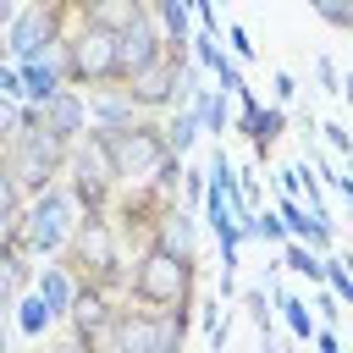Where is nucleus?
Returning a JSON list of instances; mask_svg holds the SVG:
<instances>
[{
    "label": "nucleus",
    "mask_w": 353,
    "mask_h": 353,
    "mask_svg": "<svg viewBox=\"0 0 353 353\" xmlns=\"http://www.w3.org/2000/svg\"><path fill=\"white\" fill-rule=\"evenodd\" d=\"M193 298H199V259H182L171 248H154V243L132 259V270H127V303L132 309H149V314L193 309Z\"/></svg>",
    "instance_id": "nucleus-1"
},
{
    "label": "nucleus",
    "mask_w": 353,
    "mask_h": 353,
    "mask_svg": "<svg viewBox=\"0 0 353 353\" xmlns=\"http://www.w3.org/2000/svg\"><path fill=\"white\" fill-rule=\"evenodd\" d=\"M105 154H110V171H116V188H132V182H149L165 160H171V143L160 132L154 116H132L121 127H94Z\"/></svg>",
    "instance_id": "nucleus-2"
},
{
    "label": "nucleus",
    "mask_w": 353,
    "mask_h": 353,
    "mask_svg": "<svg viewBox=\"0 0 353 353\" xmlns=\"http://www.w3.org/2000/svg\"><path fill=\"white\" fill-rule=\"evenodd\" d=\"M72 221H77L72 193L61 182H50V188H39V193L22 199V210H17V248L33 254V259H50V254H61Z\"/></svg>",
    "instance_id": "nucleus-3"
},
{
    "label": "nucleus",
    "mask_w": 353,
    "mask_h": 353,
    "mask_svg": "<svg viewBox=\"0 0 353 353\" xmlns=\"http://www.w3.org/2000/svg\"><path fill=\"white\" fill-rule=\"evenodd\" d=\"M55 61H61V77L72 88H105L110 83V61H116V33L94 28V22H77L55 39Z\"/></svg>",
    "instance_id": "nucleus-4"
},
{
    "label": "nucleus",
    "mask_w": 353,
    "mask_h": 353,
    "mask_svg": "<svg viewBox=\"0 0 353 353\" xmlns=\"http://www.w3.org/2000/svg\"><path fill=\"white\" fill-rule=\"evenodd\" d=\"M66 6L61 0H22L17 6V17H11V28H6V39H0V55L6 61H39L61 33H66Z\"/></svg>",
    "instance_id": "nucleus-5"
},
{
    "label": "nucleus",
    "mask_w": 353,
    "mask_h": 353,
    "mask_svg": "<svg viewBox=\"0 0 353 353\" xmlns=\"http://www.w3.org/2000/svg\"><path fill=\"white\" fill-rule=\"evenodd\" d=\"M182 55H188V44H160V55L154 61H143L121 88H127V99L138 105V110H171V105H182V88H176V72H182Z\"/></svg>",
    "instance_id": "nucleus-6"
},
{
    "label": "nucleus",
    "mask_w": 353,
    "mask_h": 353,
    "mask_svg": "<svg viewBox=\"0 0 353 353\" xmlns=\"http://www.w3.org/2000/svg\"><path fill=\"white\" fill-rule=\"evenodd\" d=\"M160 44H165V33H160V22L154 17H138L132 28H121L116 33V61H110V83H127L143 61H154L160 55Z\"/></svg>",
    "instance_id": "nucleus-7"
},
{
    "label": "nucleus",
    "mask_w": 353,
    "mask_h": 353,
    "mask_svg": "<svg viewBox=\"0 0 353 353\" xmlns=\"http://www.w3.org/2000/svg\"><path fill=\"white\" fill-rule=\"evenodd\" d=\"M39 121L55 132V138H77V132H88V94L83 88H72V83H61L44 105H39Z\"/></svg>",
    "instance_id": "nucleus-8"
},
{
    "label": "nucleus",
    "mask_w": 353,
    "mask_h": 353,
    "mask_svg": "<svg viewBox=\"0 0 353 353\" xmlns=\"http://www.w3.org/2000/svg\"><path fill=\"white\" fill-rule=\"evenodd\" d=\"M149 243L154 248H171L182 259H199V221H193V210L188 204H165L160 221H154V232H149Z\"/></svg>",
    "instance_id": "nucleus-9"
},
{
    "label": "nucleus",
    "mask_w": 353,
    "mask_h": 353,
    "mask_svg": "<svg viewBox=\"0 0 353 353\" xmlns=\"http://www.w3.org/2000/svg\"><path fill=\"white\" fill-rule=\"evenodd\" d=\"M33 292L44 298V309H50L55 325H61V314H66V303H72V292H77V270H72L61 254H50V259L33 265Z\"/></svg>",
    "instance_id": "nucleus-10"
},
{
    "label": "nucleus",
    "mask_w": 353,
    "mask_h": 353,
    "mask_svg": "<svg viewBox=\"0 0 353 353\" xmlns=\"http://www.w3.org/2000/svg\"><path fill=\"white\" fill-rule=\"evenodd\" d=\"M61 83H66V77H61L55 44H50L39 61H22V66H17V99H22V105H44V99H50Z\"/></svg>",
    "instance_id": "nucleus-11"
},
{
    "label": "nucleus",
    "mask_w": 353,
    "mask_h": 353,
    "mask_svg": "<svg viewBox=\"0 0 353 353\" xmlns=\"http://www.w3.org/2000/svg\"><path fill=\"white\" fill-rule=\"evenodd\" d=\"M132 116H149V110H138L121 83L88 88V127H121V121H132Z\"/></svg>",
    "instance_id": "nucleus-12"
},
{
    "label": "nucleus",
    "mask_w": 353,
    "mask_h": 353,
    "mask_svg": "<svg viewBox=\"0 0 353 353\" xmlns=\"http://www.w3.org/2000/svg\"><path fill=\"white\" fill-rule=\"evenodd\" d=\"M281 132H287V105H254V116H248V127H243L254 160H270V149L281 143Z\"/></svg>",
    "instance_id": "nucleus-13"
},
{
    "label": "nucleus",
    "mask_w": 353,
    "mask_h": 353,
    "mask_svg": "<svg viewBox=\"0 0 353 353\" xmlns=\"http://www.w3.org/2000/svg\"><path fill=\"white\" fill-rule=\"evenodd\" d=\"M138 17H149V0H88V6L77 11V22H94V28H105V33H121V28H132Z\"/></svg>",
    "instance_id": "nucleus-14"
},
{
    "label": "nucleus",
    "mask_w": 353,
    "mask_h": 353,
    "mask_svg": "<svg viewBox=\"0 0 353 353\" xmlns=\"http://www.w3.org/2000/svg\"><path fill=\"white\" fill-rule=\"evenodd\" d=\"M188 105H193V116H199V132H204V138H221V132L232 127V94H226V88H210V83H204Z\"/></svg>",
    "instance_id": "nucleus-15"
},
{
    "label": "nucleus",
    "mask_w": 353,
    "mask_h": 353,
    "mask_svg": "<svg viewBox=\"0 0 353 353\" xmlns=\"http://www.w3.org/2000/svg\"><path fill=\"white\" fill-rule=\"evenodd\" d=\"M265 292H270V309H276V314L287 320V336H292V342H309V336H314V314H309V303H303L298 292L276 287V281H270Z\"/></svg>",
    "instance_id": "nucleus-16"
},
{
    "label": "nucleus",
    "mask_w": 353,
    "mask_h": 353,
    "mask_svg": "<svg viewBox=\"0 0 353 353\" xmlns=\"http://www.w3.org/2000/svg\"><path fill=\"white\" fill-rule=\"evenodd\" d=\"M11 320H17V331L28 336V342H39V336H50L55 331V314L44 309V298L28 287V292H17V303H11Z\"/></svg>",
    "instance_id": "nucleus-17"
},
{
    "label": "nucleus",
    "mask_w": 353,
    "mask_h": 353,
    "mask_svg": "<svg viewBox=\"0 0 353 353\" xmlns=\"http://www.w3.org/2000/svg\"><path fill=\"white\" fill-rule=\"evenodd\" d=\"M237 237L243 243H265V248H276V243H287V226H281V215L276 210H243L237 215Z\"/></svg>",
    "instance_id": "nucleus-18"
},
{
    "label": "nucleus",
    "mask_w": 353,
    "mask_h": 353,
    "mask_svg": "<svg viewBox=\"0 0 353 353\" xmlns=\"http://www.w3.org/2000/svg\"><path fill=\"white\" fill-rule=\"evenodd\" d=\"M160 132H165L171 154H182V160H188V149L204 138V132H199V116H193V105H171V116L160 121Z\"/></svg>",
    "instance_id": "nucleus-19"
},
{
    "label": "nucleus",
    "mask_w": 353,
    "mask_h": 353,
    "mask_svg": "<svg viewBox=\"0 0 353 353\" xmlns=\"http://www.w3.org/2000/svg\"><path fill=\"white\" fill-rule=\"evenodd\" d=\"M149 17L160 22L165 44H188V33H193V11H188V0H149Z\"/></svg>",
    "instance_id": "nucleus-20"
},
{
    "label": "nucleus",
    "mask_w": 353,
    "mask_h": 353,
    "mask_svg": "<svg viewBox=\"0 0 353 353\" xmlns=\"http://www.w3.org/2000/svg\"><path fill=\"white\" fill-rule=\"evenodd\" d=\"M276 265H287L292 276H303L309 287H320V254H314L309 243H298V237H287V243H276Z\"/></svg>",
    "instance_id": "nucleus-21"
},
{
    "label": "nucleus",
    "mask_w": 353,
    "mask_h": 353,
    "mask_svg": "<svg viewBox=\"0 0 353 353\" xmlns=\"http://www.w3.org/2000/svg\"><path fill=\"white\" fill-rule=\"evenodd\" d=\"M237 303H243V320L259 331V347L270 353V314H276V309H270V292H265V287H248V292H237Z\"/></svg>",
    "instance_id": "nucleus-22"
},
{
    "label": "nucleus",
    "mask_w": 353,
    "mask_h": 353,
    "mask_svg": "<svg viewBox=\"0 0 353 353\" xmlns=\"http://www.w3.org/2000/svg\"><path fill=\"white\" fill-rule=\"evenodd\" d=\"M309 11H314L325 28H336V33L353 28V0H309Z\"/></svg>",
    "instance_id": "nucleus-23"
},
{
    "label": "nucleus",
    "mask_w": 353,
    "mask_h": 353,
    "mask_svg": "<svg viewBox=\"0 0 353 353\" xmlns=\"http://www.w3.org/2000/svg\"><path fill=\"white\" fill-rule=\"evenodd\" d=\"M226 55H232V61H254V55H259V44L248 39L243 22H226Z\"/></svg>",
    "instance_id": "nucleus-24"
},
{
    "label": "nucleus",
    "mask_w": 353,
    "mask_h": 353,
    "mask_svg": "<svg viewBox=\"0 0 353 353\" xmlns=\"http://www.w3.org/2000/svg\"><path fill=\"white\" fill-rule=\"evenodd\" d=\"M314 77H320V88L331 94V99H342L347 88H342V72H336V61L331 55H314Z\"/></svg>",
    "instance_id": "nucleus-25"
},
{
    "label": "nucleus",
    "mask_w": 353,
    "mask_h": 353,
    "mask_svg": "<svg viewBox=\"0 0 353 353\" xmlns=\"http://www.w3.org/2000/svg\"><path fill=\"white\" fill-rule=\"evenodd\" d=\"M22 210V188H17V176L6 171V160H0V215H17Z\"/></svg>",
    "instance_id": "nucleus-26"
},
{
    "label": "nucleus",
    "mask_w": 353,
    "mask_h": 353,
    "mask_svg": "<svg viewBox=\"0 0 353 353\" xmlns=\"http://www.w3.org/2000/svg\"><path fill=\"white\" fill-rule=\"evenodd\" d=\"M176 188H182V204H188V210H199V199H204V171L182 165V182H176Z\"/></svg>",
    "instance_id": "nucleus-27"
},
{
    "label": "nucleus",
    "mask_w": 353,
    "mask_h": 353,
    "mask_svg": "<svg viewBox=\"0 0 353 353\" xmlns=\"http://www.w3.org/2000/svg\"><path fill=\"white\" fill-rule=\"evenodd\" d=\"M17 121H22V99H11V94H0V143L17 132Z\"/></svg>",
    "instance_id": "nucleus-28"
},
{
    "label": "nucleus",
    "mask_w": 353,
    "mask_h": 353,
    "mask_svg": "<svg viewBox=\"0 0 353 353\" xmlns=\"http://www.w3.org/2000/svg\"><path fill=\"white\" fill-rule=\"evenodd\" d=\"M314 132H320V138H325V149H331V154H347V143H353V138H347V127H342V121H325V127H314Z\"/></svg>",
    "instance_id": "nucleus-29"
},
{
    "label": "nucleus",
    "mask_w": 353,
    "mask_h": 353,
    "mask_svg": "<svg viewBox=\"0 0 353 353\" xmlns=\"http://www.w3.org/2000/svg\"><path fill=\"white\" fill-rule=\"evenodd\" d=\"M314 309H320V320H325V325H336V320H342V309H347V303H342V298H336V292H325V287H320V292H314Z\"/></svg>",
    "instance_id": "nucleus-30"
},
{
    "label": "nucleus",
    "mask_w": 353,
    "mask_h": 353,
    "mask_svg": "<svg viewBox=\"0 0 353 353\" xmlns=\"http://www.w3.org/2000/svg\"><path fill=\"white\" fill-rule=\"evenodd\" d=\"M303 176H309V160H298V165L276 171V188H281V193H298V188H303Z\"/></svg>",
    "instance_id": "nucleus-31"
},
{
    "label": "nucleus",
    "mask_w": 353,
    "mask_h": 353,
    "mask_svg": "<svg viewBox=\"0 0 353 353\" xmlns=\"http://www.w3.org/2000/svg\"><path fill=\"white\" fill-rule=\"evenodd\" d=\"M270 88H276V105L298 99V77H292V72H276V77H270Z\"/></svg>",
    "instance_id": "nucleus-32"
},
{
    "label": "nucleus",
    "mask_w": 353,
    "mask_h": 353,
    "mask_svg": "<svg viewBox=\"0 0 353 353\" xmlns=\"http://www.w3.org/2000/svg\"><path fill=\"white\" fill-rule=\"evenodd\" d=\"M309 342H314L320 353H342V336H336L331 325H314V336H309Z\"/></svg>",
    "instance_id": "nucleus-33"
},
{
    "label": "nucleus",
    "mask_w": 353,
    "mask_h": 353,
    "mask_svg": "<svg viewBox=\"0 0 353 353\" xmlns=\"http://www.w3.org/2000/svg\"><path fill=\"white\" fill-rule=\"evenodd\" d=\"M0 94L17 99V61H6V55H0Z\"/></svg>",
    "instance_id": "nucleus-34"
},
{
    "label": "nucleus",
    "mask_w": 353,
    "mask_h": 353,
    "mask_svg": "<svg viewBox=\"0 0 353 353\" xmlns=\"http://www.w3.org/2000/svg\"><path fill=\"white\" fill-rule=\"evenodd\" d=\"M17 6H22V0H0V39H6V28H11V17H17Z\"/></svg>",
    "instance_id": "nucleus-35"
},
{
    "label": "nucleus",
    "mask_w": 353,
    "mask_h": 353,
    "mask_svg": "<svg viewBox=\"0 0 353 353\" xmlns=\"http://www.w3.org/2000/svg\"><path fill=\"white\" fill-rule=\"evenodd\" d=\"M6 342H11V331H6V314H0V353H6Z\"/></svg>",
    "instance_id": "nucleus-36"
},
{
    "label": "nucleus",
    "mask_w": 353,
    "mask_h": 353,
    "mask_svg": "<svg viewBox=\"0 0 353 353\" xmlns=\"http://www.w3.org/2000/svg\"><path fill=\"white\" fill-rule=\"evenodd\" d=\"M61 6H66V11H83V6H88V0H61Z\"/></svg>",
    "instance_id": "nucleus-37"
}]
</instances>
